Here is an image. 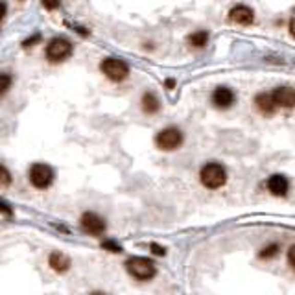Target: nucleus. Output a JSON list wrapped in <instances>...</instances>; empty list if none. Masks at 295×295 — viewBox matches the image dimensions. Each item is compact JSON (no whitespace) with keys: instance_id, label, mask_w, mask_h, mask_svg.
<instances>
[{"instance_id":"f257e3e1","label":"nucleus","mask_w":295,"mask_h":295,"mask_svg":"<svg viewBox=\"0 0 295 295\" xmlns=\"http://www.w3.org/2000/svg\"><path fill=\"white\" fill-rule=\"evenodd\" d=\"M125 271L137 281H152L157 275L155 264L146 257H129L125 260Z\"/></svg>"},{"instance_id":"f03ea898","label":"nucleus","mask_w":295,"mask_h":295,"mask_svg":"<svg viewBox=\"0 0 295 295\" xmlns=\"http://www.w3.org/2000/svg\"><path fill=\"white\" fill-rule=\"evenodd\" d=\"M28 179H30L33 188L46 190L54 183L55 170L50 164H46V162H35V164H32L30 170H28Z\"/></svg>"},{"instance_id":"7ed1b4c3","label":"nucleus","mask_w":295,"mask_h":295,"mask_svg":"<svg viewBox=\"0 0 295 295\" xmlns=\"http://www.w3.org/2000/svg\"><path fill=\"white\" fill-rule=\"evenodd\" d=\"M199 179H201V184L205 188L216 190L221 188L227 181V172L225 168L218 162H207L203 166L201 172H199Z\"/></svg>"},{"instance_id":"20e7f679","label":"nucleus","mask_w":295,"mask_h":295,"mask_svg":"<svg viewBox=\"0 0 295 295\" xmlns=\"http://www.w3.org/2000/svg\"><path fill=\"white\" fill-rule=\"evenodd\" d=\"M100 70L107 79L115 83L124 81L129 76V65L120 57H106L100 63Z\"/></svg>"},{"instance_id":"39448f33","label":"nucleus","mask_w":295,"mask_h":295,"mask_svg":"<svg viewBox=\"0 0 295 295\" xmlns=\"http://www.w3.org/2000/svg\"><path fill=\"white\" fill-rule=\"evenodd\" d=\"M70 54H72V43L69 39H65V37H54V39L48 41V45L45 48L46 59L50 63H61Z\"/></svg>"},{"instance_id":"423d86ee","label":"nucleus","mask_w":295,"mask_h":295,"mask_svg":"<svg viewBox=\"0 0 295 295\" xmlns=\"http://www.w3.org/2000/svg\"><path fill=\"white\" fill-rule=\"evenodd\" d=\"M183 144V131L179 128H164L155 137V146L162 152H174Z\"/></svg>"},{"instance_id":"0eeeda50","label":"nucleus","mask_w":295,"mask_h":295,"mask_svg":"<svg viewBox=\"0 0 295 295\" xmlns=\"http://www.w3.org/2000/svg\"><path fill=\"white\" fill-rule=\"evenodd\" d=\"M79 227L89 236H101L107 229V221L100 214H96V212L87 210L83 212L81 218H79Z\"/></svg>"},{"instance_id":"6e6552de","label":"nucleus","mask_w":295,"mask_h":295,"mask_svg":"<svg viewBox=\"0 0 295 295\" xmlns=\"http://www.w3.org/2000/svg\"><path fill=\"white\" fill-rule=\"evenodd\" d=\"M271 100L275 103V107H290L295 106V91L291 87H279L271 92Z\"/></svg>"},{"instance_id":"1a4fd4ad","label":"nucleus","mask_w":295,"mask_h":295,"mask_svg":"<svg viewBox=\"0 0 295 295\" xmlns=\"http://www.w3.org/2000/svg\"><path fill=\"white\" fill-rule=\"evenodd\" d=\"M229 18L233 20L235 24H240V26H249V24L253 23V9L247 8V6H235V8L229 11Z\"/></svg>"},{"instance_id":"9d476101","label":"nucleus","mask_w":295,"mask_h":295,"mask_svg":"<svg viewBox=\"0 0 295 295\" xmlns=\"http://www.w3.org/2000/svg\"><path fill=\"white\" fill-rule=\"evenodd\" d=\"M212 103L218 109H227L235 103V92L230 91L229 87H218L212 92Z\"/></svg>"},{"instance_id":"9b49d317","label":"nucleus","mask_w":295,"mask_h":295,"mask_svg":"<svg viewBox=\"0 0 295 295\" xmlns=\"http://www.w3.org/2000/svg\"><path fill=\"white\" fill-rule=\"evenodd\" d=\"M48 264H50L52 269L57 273H65L70 269V258L69 255H65L63 251H54V253H50Z\"/></svg>"},{"instance_id":"f8f14e48","label":"nucleus","mask_w":295,"mask_h":295,"mask_svg":"<svg viewBox=\"0 0 295 295\" xmlns=\"http://www.w3.org/2000/svg\"><path fill=\"white\" fill-rule=\"evenodd\" d=\"M288 179H286L284 175H271L269 179H267V188L273 196H286L288 192Z\"/></svg>"},{"instance_id":"ddd939ff","label":"nucleus","mask_w":295,"mask_h":295,"mask_svg":"<svg viewBox=\"0 0 295 295\" xmlns=\"http://www.w3.org/2000/svg\"><path fill=\"white\" fill-rule=\"evenodd\" d=\"M140 107H142V111L146 115H155L161 109V101H159V98L153 92H144L142 100H140Z\"/></svg>"},{"instance_id":"4468645a","label":"nucleus","mask_w":295,"mask_h":295,"mask_svg":"<svg viewBox=\"0 0 295 295\" xmlns=\"http://www.w3.org/2000/svg\"><path fill=\"white\" fill-rule=\"evenodd\" d=\"M255 103H257L258 111L264 113V115H271L273 111H275V103H273L269 92H260V94L255 98Z\"/></svg>"},{"instance_id":"2eb2a0df","label":"nucleus","mask_w":295,"mask_h":295,"mask_svg":"<svg viewBox=\"0 0 295 295\" xmlns=\"http://www.w3.org/2000/svg\"><path fill=\"white\" fill-rule=\"evenodd\" d=\"M207 43H208V33L205 30H198L192 35H188V45L194 46V48H203Z\"/></svg>"},{"instance_id":"dca6fc26","label":"nucleus","mask_w":295,"mask_h":295,"mask_svg":"<svg viewBox=\"0 0 295 295\" xmlns=\"http://www.w3.org/2000/svg\"><path fill=\"white\" fill-rule=\"evenodd\" d=\"M11 85H13V78H11V74L0 72V98L4 96L6 92L11 89Z\"/></svg>"},{"instance_id":"f3484780","label":"nucleus","mask_w":295,"mask_h":295,"mask_svg":"<svg viewBox=\"0 0 295 295\" xmlns=\"http://www.w3.org/2000/svg\"><path fill=\"white\" fill-rule=\"evenodd\" d=\"M11 183H13L11 172L4 164H0V186H11Z\"/></svg>"},{"instance_id":"a211bd4d","label":"nucleus","mask_w":295,"mask_h":295,"mask_svg":"<svg viewBox=\"0 0 295 295\" xmlns=\"http://www.w3.org/2000/svg\"><path fill=\"white\" fill-rule=\"evenodd\" d=\"M101 247L106 249V251H109V253H122V247H120V244H116L115 240H103Z\"/></svg>"},{"instance_id":"6ab92c4d","label":"nucleus","mask_w":295,"mask_h":295,"mask_svg":"<svg viewBox=\"0 0 295 295\" xmlns=\"http://www.w3.org/2000/svg\"><path fill=\"white\" fill-rule=\"evenodd\" d=\"M277 251H279V245H269V247H264L262 253H260V258H271L277 255Z\"/></svg>"},{"instance_id":"aec40b11","label":"nucleus","mask_w":295,"mask_h":295,"mask_svg":"<svg viewBox=\"0 0 295 295\" xmlns=\"http://www.w3.org/2000/svg\"><path fill=\"white\" fill-rule=\"evenodd\" d=\"M41 41V33H35L33 37H30V39H26V41L23 43V46H26V48H30V46H33L35 43Z\"/></svg>"},{"instance_id":"412c9836","label":"nucleus","mask_w":295,"mask_h":295,"mask_svg":"<svg viewBox=\"0 0 295 295\" xmlns=\"http://www.w3.org/2000/svg\"><path fill=\"white\" fill-rule=\"evenodd\" d=\"M0 214H4V216H11V214H13V210H11V207H9L8 203L0 201Z\"/></svg>"},{"instance_id":"4be33fe9","label":"nucleus","mask_w":295,"mask_h":295,"mask_svg":"<svg viewBox=\"0 0 295 295\" xmlns=\"http://www.w3.org/2000/svg\"><path fill=\"white\" fill-rule=\"evenodd\" d=\"M288 262L291 267H295V245H291L290 251H288Z\"/></svg>"},{"instance_id":"5701e85b","label":"nucleus","mask_w":295,"mask_h":295,"mask_svg":"<svg viewBox=\"0 0 295 295\" xmlns=\"http://www.w3.org/2000/svg\"><path fill=\"white\" fill-rule=\"evenodd\" d=\"M152 253H153V255H159V257H162V255L166 253V249L161 247V245H157V244H152Z\"/></svg>"},{"instance_id":"b1692460","label":"nucleus","mask_w":295,"mask_h":295,"mask_svg":"<svg viewBox=\"0 0 295 295\" xmlns=\"http://www.w3.org/2000/svg\"><path fill=\"white\" fill-rule=\"evenodd\" d=\"M6 13H8V6H6L4 2H0V20L6 17Z\"/></svg>"},{"instance_id":"393cba45","label":"nucleus","mask_w":295,"mask_h":295,"mask_svg":"<svg viewBox=\"0 0 295 295\" xmlns=\"http://www.w3.org/2000/svg\"><path fill=\"white\" fill-rule=\"evenodd\" d=\"M290 32H291V35L295 37V18L290 23Z\"/></svg>"},{"instance_id":"a878e982","label":"nucleus","mask_w":295,"mask_h":295,"mask_svg":"<svg viewBox=\"0 0 295 295\" xmlns=\"http://www.w3.org/2000/svg\"><path fill=\"white\" fill-rule=\"evenodd\" d=\"M174 85H175L174 79H166V87H168V89H172V87H174Z\"/></svg>"},{"instance_id":"bb28decb","label":"nucleus","mask_w":295,"mask_h":295,"mask_svg":"<svg viewBox=\"0 0 295 295\" xmlns=\"http://www.w3.org/2000/svg\"><path fill=\"white\" fill-rule=\"evenodd\" d=\"M89 295H109V293H106V291H91Z\"/></svg>"}]
</instances>
